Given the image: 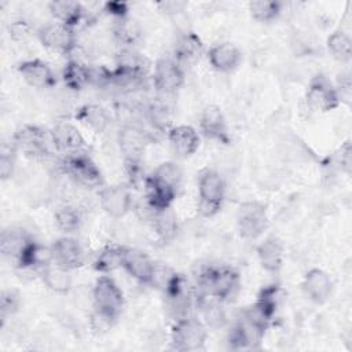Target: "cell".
<instances>
[{
    "label": "cell",
    "mask_w": 352,
    "mask_h": 352,
    "mask_svg": "<svg viewBox=\"0 0 352 352\" xmlns=\"http://www.w3.org/2000/svg\"><path fill=\"white\" fill-rule=\"evenodd\" d=\"M198 285L202 293L212 296L220 302L235 298L241 287V275L231 267H206L198 274Z\"/></svg>",
    "instance_id": "obj_1"
},
{
    "label": "cell",
    "mask_w": 352,
    "mask_h": 352,
    "mask_svg": "<svg viewBox=\"0 0 352 352\" xmlns=\"http://www.w3.org/2000/svg\"><path fill=\"white\" fill-rule=\"evenodd\" d=\"M208 340V326L195 316L177 318L170 330L172 349L179 352L199 351L205 348Z\"/></svg>",
    "instance_id": "obj_2"
},
{
    "label": "cell",
    "mask_w": 352,
    "mask_h": 352,
    "mask_svg": "<svg viewBox=\"0 0 352 352\" xmlns=\"http://www.w3.org/2000/svg\"><path fill=\"white\" fill-rule=\"evenodd\" d=\"M198 212L204 217L217 214L226 197V183L223 176L212 168L201 170L198 176Z\"/></svg>",
    "instance_id": "obj_3"
},
{
    "label": "cell",
    "mask_w": 352,
    "mask_h": 352,
    "mask_svg": "<svg viewBox=\"0 0 352 352\" xmlns=\"http://www.w3.org/2000/svg\"><path fill=\"white\" fill-rule=\"evenodd\" d=\"M60 166L63 173L81 187L96 188L103 184L100 169L87 153L63 155Z\"/></svg>",
    "instance_id": "obj_4"
},
{
    "label": "cell",
    "mask_w": 352,
    "mask_h": 352,
    "mask_svg": "<svg viewBox=\"0 0 352 352\" xmlns=\"http://www.w3.org/2000/svg\"><path fill=\"white\" fill-rule=\"evenodd\" d=\"M94 298V309L117 320L122 305H124V294L120 286L116 283L113 278L107 274H102L94 285L92 290Z\"/></svg>",
    "instance_id": "obj_5"
},
{
    "label": "cell",
    "mask_w": 352,
    "mask_h": 352,
    "mask_svg": "<svg viewBox=\"0 0 352 352\" xmlns=\"http://www.w3.org/2000/svg\"><path fill=\"white\" fill-rule=\"evenodd\" d=\"M268 226L267 206L258 201H245L236 209V227L245 239H257Z\"/></svg>",
    "instance_id": "obj_6"
},
{
    "label": "cell",
    "mask_w": 352,
    "mask_h": 352,
    "mask_svg": "<svg viewBox=\"0 0 352 352\" xmlns=\"http://www.w3.org/2000/svg\"><path fill=\"white\" fill-rule=\"evenodd\" d=\"M305 103L312 111L327 113L337 109L341 99L336 85L324 74H316L307 87Z\"/></svg>",
    "instance_id": "obj_7"
},
{
    "label": "cell",
    "mask_w": 352,
    "mask_h": 352,
    "mask_svg": "<svg viewBox=\"0 0 352 352\" xmlns=\"http://www.w3.org/2000/svg\"><path fill=\"white\" fill-rule=\"evenodd\" d=\"M186 81L184 67L173 58L157 59L153 70V85L162 95L176 94Z\"/></svg>",
    "instance_id": "obj_8"
},
{
    "label": "cell",
    "mask_w": 352,
    "mask_h": 352,
    "mask_svg": "<svg viewBox=\"0 0 352 352\" xmlns=\"http://www.w3.org/2000/svg\"><path fill=\"white\" fill-rule=\"evenodd\" d=\"M11 142L18 151L37 158L48 154V142H51V136L50 132L38 125L25 124L15 131Z\"/></svg>",
    "instance_id": "obj_9"
},
{
    "label": "cell",
    "mask_w": 352,
    "mask_h": 352,
    "mask_svg": "<svg viewBox=\"0 0 352 352\" xmlns=\"http://www.w3.org/2000/svg\"><path fill=\"white\" fill-rule=\"evenodd\" d=\"M37 38L43 47L59 54H70L77 44L74 29L59 22H51L40 28Z\"/></svg>",
    "instance_id": "obj_10"
},
{
    "label": "cell",
    "mask_w": 352,
    "mask_h": 352,
    "mask_svg": "<svg viewBox=\"0 0 352 352\" xmlns=\"http://www.w3.org/2000/svg\"><path fill=\"white\" fill-rule=\"evenodd\" d=\"M51 143L63 155L87 153V142L78 128L67 121H60L50 131Z\"/></svg>",
    "instance_id": "obj_11"
},
{
    "label": "cell",
    "mask_w": 352,
    "mask_h": 352,
    "mask_svg": "<svg viewBox=\"0 0 352 352\" xmlns=\"http://www.w3.org/2000/svg\"><path fill=\"white\" fill-rule=\"evenodd\" d=\"M99 202L103 212L113 219H121L133 209L131 190L121 184L102 188L99 192Z\"/></svg>",
    "instance_id": "obj_12"
},
{
    "label": "cell",
    "mask_w": 352,
    "mask_h": 352,
    "mask_svg": "<svg viewBox=\"0 0 352 352\" xmlns=\"http://www.w3.org/2000/svg\"><path fill=\"white\" fill-rule=\"evenodd\" d=\"M118 144L124 155L125 166L142 165L143 153L146 150V133L135 125H124L118 132Z\"/></svg>",
    "instance_id": "obj_13"
},
{
    "label": "cell",
    "mask_w": 352,
    "mask_h": 352,
    "mask_svg": "<svg viewBox=\"0 0 352 352\" xmlns=\"http://www.w3.org/2000/svg\"><path fill=\"white\" fill-rule=\"evenodd\" d=\"M16 70L22 77V80L33 88L44 89V88H51L56 84V77L54 70L43 59L33 58V59L22 60L18 63Z\"/></svg>",
    "instance_id": "obj_14"
},
{
    "label": "cell",
    "mask_w": 352,
    "mask_h": 352,
    "mask_svg": "<svg viewBox=\"0 0 352 352\" xmlns=\"http://www.w3.org/2000/svg\"><path fill=\"white\" fill-rule=\"evenodd\" d=\"M166 139L173 154L179 158H188L199 148L201 138L197 129L191 125L180 124L170 126L166 131Z\"/></svg>",
    "instance_id": "obj_15"
},
{
    "label": "cell",
    "mask_w": 352,
    "mask_h": 352,
    "mask_svg": "<svg viewBox=\"0 0 352 352\" xmlns=\"http://www.w3.org/2000/svg\"><path fill=\"white\" fill-rule=\"evenodd\" d=\"M51 248L54 253V263L69 271L77 270L85 263V253L81 243L70 235L58 238Z\"/></svg>",
    "instance_id": "obj_16"
},
{
    "label": "cell",
    "mask_w": 352,
    "mask_h": 352,
    "mask_svg": "<svg viewBox=\"0 0 352 352\" xmlns=\"http://www.w3.org/2000/svg\"><path fill=\"white\" fill-rule=\"evenodd\" d=\"M199 131L209 140L219 143L230 142L227 121L220 106L208 104L202 109L199 116Z\"/></svg>",
    "instance_id": "obj_17"
},
{
    "label": "cell",
    "mask_w": 352,
    "mask_h": 352,
    "mask_svg": "<svg viewBox=\"0 0 352 352\" xmlns=\"http://www.w3.org/2000/svg\"><path fill=\"white\" fill-rule=\"evenodd\" d=\"M301 289L308 300L315 304H323L331 296L333 280L326 271L320 268H311L302 278Z\"/></svg>",
    "instance_id": "obj_18"
},
{
    "label": "cell",
    "mask_w": 352,
    "mask_h": 352,
    "mask_svg": "<svg viewBox=\"0 0 352 352\" xmlns=\"http://www.w3.org/2000/svg\"><path fill=\"white\" fill-rule=\"evenodd\" d=\"M208 60L214 70L220 73H230L241 65L242 52L235 44L230 41H221L209 48Z\"/></svg>",
    "instance_id": "obj_19"
},
{
    "label": "cell",
    "mask_w": 352,
    "mask_h": 352,
    "mask_svg": "<svg viewBox=\"0 0 352 352\" xmlns=\"http://www.w3.org/2000/svg\"><path fill=\"white\" fill-rule=\"evenodd\" d=\"M257 258L263 270L271 274H276L283 267L285 261V246L283 242L275 236H267L256 248Z\"/></svg>",
    "instance_id": "obj_20"
},
{
    "label": "cell",
    "mask_w": 352,
    "mask_h": 352,
    "mask_svg": "<svg viewBox=\"0 0 352 352\" xmlns=\"http://www.w3.org/2000/svg\"><path fill=\"white\" fill-rule=\"evenodd\" d=\"M155 261L139 249L125 248L122 268L139 283L150 285Z\"/></svg>",
    "instance_id": "obj_21"
},
{
    "label": "cell",
    "mask_w": 352,
    "mask_h": 352,
    "mask_svg": "<svg viewBox=\"0 0 352 352\" xmlns=\"http://www.w3.org/2000/svg\"><path fill=\"white\" fill-rule=\"evenodd\" d=\"M54 263V253L51 246H45L34 239H32L22 253L15 260L16 267L22 270L43 271L45 267Z\"/></svg>",
    "instance_id": "obj_22"
},
{
    "label": "cell",
    "mask_w": 352,
    "mask_h": 352,
    "mask_svg": "<svg viewBox=\"0 0 352 352\" xmlns=\"http://www.w3.org/2000/svg\"><path fill=\"white\" fill-rule=\"evenodd\" d=\"M204 54V43L194 32H184L176 38L173 45V58L184 67V65L195 63Z\"/></svg>",
    "instance_id": "obj_23"
},
{
    "label": "cell",
    "mask_w": 352,
    "mask_h": 352,
    "mask_svg": "<svg viewBox=\"0 0 352 352\" xmlns=\"http://www.w3.org/2000/svg\"><path fill=\"white\" fill-rule=\"evenodd\" d=\"M48 11L54 19L69 28H76L85 16V8L78 1L56 0L48 3Z\"/></svg>",
    "instance_id": "obj_24"
},
{
    "label": "cell",
    "mask_w": 352,
    "mask_h": 352,
    "mask_svg": "<svg viewBox=\"0 0 352 352\" xmlns=\"http://www.w3.org/2000/svg\"><path fill=\"white\" fill-rule=\"evenodd\" d=\"M32 239L33 238L23 228L10 226L1 231V236H0L1 254L15 261Z\"/></svg>",
    "instance_id": "obj_25"
},
{
    "label": "cell",
    "mask_w": 352,
    "mask_h": 352,
    "mask_svg": "<svg viewBox=\"0 0 352 352\" xmlns=\"http://www.w3.org/2000/svg\"><path fill=\"white\" fill-rule=\"evenodd\" d=\"M62 81L70 91H81L92 84V69L72 59L62 69Z\"/></svg>",
    "instance_id": "obj_26"
},
{
    "label": "cell",
    "mask_w": 352,
    "mask_h": 352,
    "mask_svg": "<svg viewBox=\"0 0 352 352\" xmlns=\"http://www.w3.org/2000/svg\"><path fill=\"white\" fill-rule=\"evenodd\" d=\"M40 275L44 285L54 293L66 294L72 289L73 279L70 271L55 263L50 264L43 271H40Z\"/></svg>",
    "instance_id": "obj_27"
},
{
    "label": "cell",
    "mask_w": 352,
    "mask_h": 352,
    "mask_svg": "<svg viewBox=\"0 0 352 352\" xmlns=\"http://www.w3.org/2000/svg\"><path fill=\"white\" fill-rule=\"evenodd\" d=\"M76 120L92 129L95 133H102L109 125V114L106 109L99 104H84L76 113Z\"/></svg>",
    "instance_id": "obj_28"
},
{
    "label": "cell",
    "mask_w": 352,
    "mask_h": 352,
    "mask_svg": "<svg viewBox=\"0 0 352 352\" xmlns=\"http://www.w3.org/2000/svg\"><path fill=\"white\" fill-rule=\"evenodd\" d=\"M125 246L106 245L94 260V270L99 274H110L117 268H122Z\"/></svg>",
    "instance_id": "obj_29"
},
{
    "label": "cell",
    "mask_w": 352,
    "mask_h": 352,
    "mask_svg": "<svg viewBox=\"0 0 352 352\" xmlns=\"http://www.w3.org/2000/svg\"><path fill=\"white\" fill-rule=\"evenodd\" d=\"M150 223L155 235L164 243L170 242L177 234V217L173 213L172 208L155 212Z\"/></svg>",
    "instance_id": "obj_30"
},
{
    "label": "cell",
    "mask_w": 352,
    "mask_h": 352,
    "mask_svg": "<svg viewBox=\"0 0 352 352\" xmlns=\"http://www.w3.org/2000/svg\"><path fill=\"white\" fill-rule=\"evenodd\" d=\"M148 177L168 188H172L175 191L179 190L183 179V170L179 164L173 161H165L161 162L150 175Z\"/></svg>",
    "instance_id": "obj_31"
},
{
    "label": "cell",
    "mask_w": 352,
    "mask_h": 352,
    "mask_svg": "<svg viewBox=\"0 0 352 352\" xmlns=\"http://www.w3.org/2000/svg\"><path fill=\"white\" fill-rule=\"evenodd\" d=\"M330 55L338 62H349L352 58V40L344 30H334L326 41Z\"/></svg>",
    "instance_id": "obj_32"
},
{
    "label": "cell",
    "mask_w": 352,
    "mask_h": 352,
    "mask_svg": "<svg viewBox=\"0 0 352 352\" xmlns=\"http://www.w3.org/2000/svg\"><path fill=\"white\" fill-rule=\"evenodd\" d=\"M282 298V289L279 285H268L260 290L254 305L272 322Z\"/></svg>",
    "instance_id": "obj_33"
},
{
    "label": "cell",
    "mask_w": 352,
    "mask_h": 352,
    "mask_svg": "<svg viewBox=\"0 0 352 352\" xmlns=\"http://www.w3.org/2000/svg\"><path fill=\"white\" fill-rule=\"evenodd\" d=\"M249 12L257 22L268 23L275 21L283 8V3L278 0H254L249 3Z\"/></svg>",
    "instance_id": "obj_34"
},
{
    "label": "cell",
    "mask_w": 352,
    "mask_h": 352,
    "mask_svg": "<svg viewBox=\"0 0 352 352\" xmlns=\"http://www.w3.org/2000/svg\"><path fill=\"white\" fill-rule=\"evenodd\" d=\"M54 219L58 228L66 234L76 232L82 224L81 210L73 205L59 206L54 213Z\"/></svg>",
    "instance_id": "obj_35"
},
{
    "label": "cell",
    "mask_w": 352,
    "mask_h": 352,
    "mask_svg": "<svg viewBox=\"0 0 352 352\" xmlns=\"http://www.w3.org/2000/svg\"><path fill=\"white\" fill-rule=\"evenodd\" d=\"M22 304L21 293L16 289H3L0 294V319L1 326L6 323L8 318L15 315Z\"/></svg>",
    "instance_id": "obj_36"
},
{
    "label": "cell",
    "mask_w": 352,
    "mask_h": 352,
    "mask_svg": "<svg viewBox=\"0 0 352 352\" xmlns=\"http://www.w3.org/2000/svg\"><path fill=\"white\" fill-rule=\"evenodd\" d=\"M16 147L11 142V146H4L1 147L0 151V177L1 180H7L12 176L14 168H15V153Z\"/></svg>",
    "instance_id": "obj_37"
},
{
    "label": "cell",
    "mask_w": 352,
    "mask_h": 352,
    "mask_svg": "<svg viewBox=\"0 0 352 352\" xmlns=\"http://www.w3.org/2000/svg\"><path fill=\"white\" fill-rule=\"evenodd\" d=\"M148 116H150V121L158 129H165L166 124L169 122V111L162 104H151L148 109ZM166 129L169 128L166 126Z\"/></svg>",
    "instance_id": "obj_38"
},
{
    "label": "cell",
    "mask_w": 352,
    "mask_h": 352,
    "mask_svg": "<svg viewBox=\"0 0 352 352\" xmlns=\"http://www.w3.org/2000/svg\"><path fill=\"white\" fill-rule=\"evenodd\" d=\"M351 155H352V148H351V142L346 140L338 150V153L334 155V161L338 166V169H341L345 173L351 172Z\"/></svg>",
    "instance_id": "obj_39"
},
{
    "label": "cell",
    "mask_w": 352,
    "mask_h": 352,
    "mask_svg": "<svg viewBox=\"0 0 352 352\" xmlns=\"http://www.w3.org/2000/svg\"><path fill=\"white\" fill-rule=\"evenodd\" d=\"M8 32H10V37L14 41H25V40H28L30 37L32 28L25 21H14L8 26Z\"/></svg>",
    "instance_id": "obj_40"
},
{
    "label": "cell",
    "mask_w": 352,
    "mask_h": 352,
    "mask_svg": "<svg viewBox=\"0 0 352 352\" xmlns=\"http://www.w3.org/2000/svg\"><path fill=\"white\" fill-rule=\"evenodd\" d=\"M157 7L160 8L161 12L166 14V15H176L180 14L182 11H184V8L187 7L186 1H179V0H165L157 4Z\"/></svg>",
    "instance_id": "obj_41"
},
{
    "label": "cell",
    "mask_w": 352,
    "mask_h": 352,
    "mask_svg": "<svg viewBox=\"0 0 352 352\" xmlns=\"http://www.w3.org/2000/svg\"><path fill=\"white\" fill-rule=\"evenodd\" d=\"M104 11L109 15L122 21L128 15V4L122 1H107L104 3Z\"/></svg>",
    "instance_id": "obj_42"
}]
</instances>
